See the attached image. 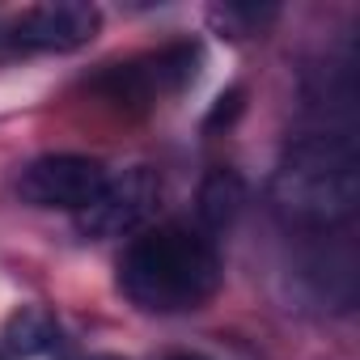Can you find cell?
<instances>
[{"label":"cell","mask_w":360,"mask_h":360,"mask_svg":"<svg viewBox=\"0 0 360 360\" xmlns=\"http://www.w3.org/2000/svg\"><path fill=\"white\" fill-rule=\"evenodd\" d=\"M221 255L212 238L187 225H157L119 259V292L144 314H187L217 297Z\"/></svg>","instance_id":"obj_2"},{"label":"cell","mask_w":360,"mask_h":360,"mask_svg":"<svg viewBox=\"0 0 360 360\" xmlns=\"http://www.w3.org/2000/svg\"><path fill=\"white\" fill-rule=\"evenodd\" d=\"M5 343L18 356H47V352L60 347V322L39 305H22L5 322Z\"/></svg>","instance_id":"obj_8"},{"label":"cell","mask_w":360,"mask_h":360,"mask_svg":"<svg viewBox=\"0 0 360 360\" xmlns=\"http://www.w3.org/2000/svg\"><path fill=\"white\" fill-rule=\"evenodd\" d=\"M98 360H119V356H98Z\"/></svg>","instance_id":"obj_12"},{"label":"cell","mask_w":360,"mask_h":360,"mask_svg":"<svg viewBox=\"0 0 360 360\" xmlns=\"http://www.w3.org/2000/svg\"><path fill=\"white\" fill-rule=\"evenodd\" d=\"M106 165L98 157H81V153H47L34 157L22 174H18V195L30 208H60V212H81L98 200V191L106 187Z\"/></svg>","instance_id":"obj_4"},{"label":"cell","mask_w":360,"mask_h":360,"mask_svg":"<svg viewBox=\"0 0 360 360\" xmlns=\"http://www.w3.org/2000/svg\"><path fill=\"white\" fill-rule=\"evenodd\" d=\"M242 98H246V89L242 85H233V89H225L221 98H217V106H212V115H208V127H229L238 115H242Z\"/></svg>","instance_id":"obj_10"},{"label":"cell","mask_w":360,"mask_h":360,"mask_svg":"<svg viewBox=\"0 0 360 360\" xmlns=\"http://www.w3.org/2000/svg\"><path fill=\"white\" fill-rule=\"evenodd\" d=\"M157 195H161L157 174L148 165H131L119 178H106V187L98 191V200L77 212V229H81V238H94V242L123 238V233L144 225V217L153 212Z\"/></svg>","instance_id":"obj_5"},{"label":"cell","mask_w":360,"mask_h":360,"mask_svg":"<svg viewBox=\"0 0 360 360\" xmlns=\"http://www.w3.org/2000/svg\"><path fill=\"white\" fill-rule=\"evenodd\" d=\"M102 30V13L85 0H56V5L26 9L13 22V43L30 51H77L94 43Z\"/></svg>","instance_id":"obj_6"},{"label":"cell","mask_w":360,"mask_h":360,"mask_svg":"<svg viewBox=\"0 0 360 360\" xmlns=\"http://www.w3.org/2000/svg\"><path fill=\"white\" fill-rule=\"evenodd\" d=\"M169 360H208V356H200V352H178V356H169Z\"/></svg>","instance_id":"obj_11"},{"label":"cell","mask_w":360,"mask_h":360,"mask_svg":"<svg viewBox=\"0 0 360 360\" xmlns=\"http://www.w3.org/2000/svg\"><path fill=\"white\" fill-rule=\"evenodd\" d=\"M276 13H280L276 5H221V9H212V22L221 30H229L233 39H246V34H259Z\"/></svg>","instance_id":"obj_9"},{"label":"cell","mask_w":360,"mask_h":360,"mask_svg":"<svg viewBox=\"0 0 360 360\" xmlns=\"http://www.w3.org/2000/svg\"><path fill=\"white\" fill-rule=\"evenodd\" d=\"M200 64H204V47L183 39V43L161 47V51H148L140 60L106 68L94 81V89L106 94L119 106H153V102H161V98H169L178 89H187L195 81Z\"/></svg>","instance_id":"obj_3"},{"label":"cell","mask_w":360,"mask_h":360,"mask_svg":"<svg viewBox=\"0 0 360 360\" xmlns=\"http://www.w3.org/2000/svg\"><path fill=\"white\" fill-rule=\"evenodd\" d=\"M267 200L288 229L326 233L360 204V157L347 131L318 127L297 136L276 161Z\"/></svg>","instance_id":"obj_1"},{"label":"cell","mask_w":360,"mask_h":360,"mask_svg":"<svg viewBox=\"0 0 360 360\" xmlns=\"http://www.w3.org/2000/svg\"><path fill=\"white\" fill-rule=\"evenodd\" d=\"M0 360H5V356H0Z\"/></svg>","instance_id":"obj_13"},{"label":"cell","mask_w":360,"mask_h":360,"mask_svg":"<svg viewBox=\"0 0 360 360\" xmlns=\"http://www.w3.org/2000/svg\"><path fill=\"white\" fill-rule=\"evenodd\" d=\"M246 208V178L229 165H217L204 174L200 183V195H195V212H200V225H204V238L208 233H225L238 225Z\"/></svg>","instance_id":"obj_7"}]
</instances>
